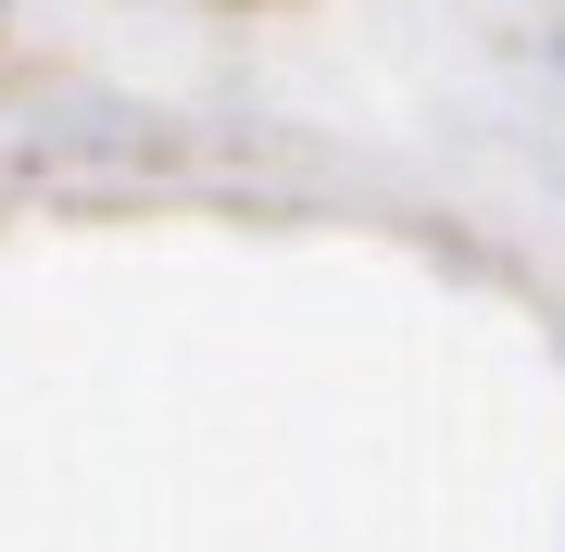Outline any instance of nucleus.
Listing matches in <instances>:
<instances>
[{
    "mask_svg": "<svg viewBox=\"0 0 565 552\" xmlns=\"http://www.w3.org/2000/svg\"><path fill=\"white\" fill-rule=\"evenodd\" d=\"M553 76H565V39H553Z\"/></svg>",
    "mask_w": 565,
    "mask_h": 552,
    "instance_id": "1",
    "label": "nucleus"
}]
</instances>
